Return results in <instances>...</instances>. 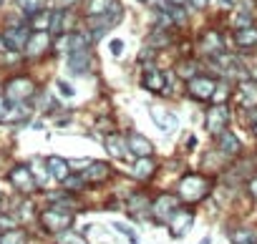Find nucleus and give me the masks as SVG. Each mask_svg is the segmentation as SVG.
I'll use <instances>...</instances> for the list:
<instances>
[{
    "label": "nucleus",
    "instance_id": "nucleus-1",
    "mask_svg": "<svg viewBox=\"0 0 257 244\" xmlns=\"http://www.w3.org/2000/svg\"><path fill=\"white\" fill-rule=\"evenodd\" d=\"M212 194V179L202 171H187L177 181V196L187 204H199Z\"/></svg>",
    "mask_w": 257,
    "mask_h": 244
},
{
    "label": "nucleus",
    "instance_id": "nucleus-2",
    "mask_svg": "<svg viewBox=\"0 0 257 244\" xmlns=\"http://www.w3.org/2000/svg\"><path fill=\"white\" fill-rule=\"evenodd\" d=\"M38 221H41L43 231H48V234L56 236V234H61V231H66V229L73 226L76 211L63 209V206H58V204H51V206H46V209L38 214Z\"/></svg>",
    "mask_w": 257,
    "mask_h": 244
},
{
    "label": "nucleus",
    "instance_id": "nucleus-3",
    "mask_svg": "<svg viewBox=\"0 0 257 244\" xmlns=\"http://www.w3.org/2000/svg\"><path fill=\"white\" fill-rule=\"evenodd\" d=\"M36 81L28 78V76H13L6 81L3 86V96L11 101V103H28L33 96H36Z\"/></svg>",
    "mask_w": 257,
    "mask_h": 244
},
{
    "label": "nucleus",
    "instance_id": "nucleus-4",
    "mask_svg": "<svg viewBox=\"0 0 257 244\" xmlns=\"http://www.w3.org/2000/svg\"><path fill=\"white\" fill-rule=\"evenodd\" d=\"M8 181H11V186H13L21 196H31V194H36V191L41 189L28 164H16V166L8 171Z\"/></svg>",
    "mask_w": 257,
    "mask_h": 244
},
{
    "label": "nucleus",
    "instance_id": "nucleus-5",
    "mask_svg": "<svg viewBox=\"0 0 257 244\" xmlns=\"http://www.w3.org/2000/svg\"><path fill=\"white\" fill-rule=\"evenodd\" d=\"M229 118H232V113H229V106L227 103H212L207 108V113H204V129L212 136H217V134L227 131Z\"/></svg>",
    "mask_w": 257,
    "mask_h": 244
},
{
    "label": "nucleus",
    "instance_id": "nucleus-6",
    "mask_svg": "<svg viewBox=\"0 0 257 244\" xmlns=\"http://www.w3.org/2000/svg\"><path fill=\"white\" fill-rule=\"evenodd\" d=\"M182 206V199L177 196V191H159L154 199H152V216L157 221H164Z\"/></svg>",
    "mask_w": 257,
    "mask_h": 244
},
{
    "label": "nucleus",
    "instance_id": "nucleus-7",
    "mask_svg": "<svg viewBox=\"0 0 257 244\" xmlns=\"http://www.w3.org/2000/svg\"><path fill=\"white\" fill-rule=\"evenodd\" d=\"M217 78L214 76H207V73H199V76H194L192 81H187V96L192 98V101H212V93H214V88H217Z\"/></svg>",
    "mask_w": 257,
    "mask_h": 244
},
{
    "label": "nucleus",
    "instance_id": "nucleus-8",
    "mask_svg": "<svg viewBox=\"0 0 257 244\" xmlns=\"http://www.w3.org/2000/svg\"><path fill=\"white\" fill-rule=\"evenodd\" d=\"M31 26L28 23H11L3 33V41H6V48L8 51H16V53H23V48H26V43H28V38H31Z\"/></svg>",
    "mask_w": 257,
    "mask_h": 244
},
{
    "label": "nucleus",
    "instance_id": "nucleus-9",
    "mask_svg": "<svg viewBox=\"0 0 257 244\" xmlns=\"http://www.w3.org/2000/svg\"><path fill=\"white\" fill-rule=\"evenodd\" d=\"M194 209H189V206H179L169 219H167V226H169V234L174 236V239H182L192 226H194Z\"/></svg>",
    "mask_w": 257,
    "mask_h": 244
},
{
    "label": "nucleus",
    "instance_id": "nucleus-10",
    "mask_svg": "<svg viewBox=\"0 0 257 244\" xmlns=\"http://www.w3.org/2000/svg\"><path fill=\"white\" fill-rule=\"evenodd\" d=\"M232 98H234V103H237L239 108H244V111L254 108V106H257V81H252L249 76L242 78V81H237V86H234V91H232Z\"/></svg>",
    "mask_w": 257,
    "mask_h": 244
},
{
    "label": "nucleus",
    "instance_id": "nucleus-11",
    "mask_svg": "<svg viewBox=\"0 0 257 244\" xmlns=\"http://www.w3.org/2000/svg\"><path fill=\"white\" fill-rule=\"evenodd\" d=\"M51 46H53V41H51V33L48 31H33L31 38H28V43H26V48H23V53H26V58L33 61V58L46 56L51 51Z\"/></svg>",
    "mask_w": 257,
    "mask_h": 244
},
{
    "label": "nucleus",
    "instance_id": "nucleus-12",
    "mask_svg": "<svg viewBox=\"0 0 257 244\" xmlns=\"http://www.w3.org/2000/svg\"><path fill=\"white\" fill-rule=\"evenodd\" d=\"M81 174H83V179H86V184H88V186H101V184L111 181L113 169H111V164H108V161H91Z\"/></svg>",
    "mask_w": 257,
    "mask_h": 244
},
{
    "label": "nucleus",
    "instance_id": "nucleus-13",
    "mask_svg": "<svg viewBox=\"0 0 257 244\" xmlns=\"http://www.w3.org/2000/svg\"><path fill=\"white\" fill-rule=\"evenodd\" d=\"M66 63H68V71L73 76H88L91 68H93V51L86 48V51H73L66 56Z\"/></svg>",
    "mask_w": 257,
    "mask_h": 244
},
{
    "label": "nucleus",
    "instance_id": "nucleus-14",
    "mask_svg": "<svg viewBox=\"0 0 257 244\" xmlns=\"http://www.w3.org/2000/svg\"><path fill=\"white\" fill-rule=\"evenodd\" d=\"M159 171V161L154 156H144V159H134V164L128 166V176L137 181H149L154 179Z\"/></svg>",
    "mask_w": 257,
    "mask_h": 244
},
{
    "label": "nucleus",
    "instance_id": "nucleus-15",
    "mask_svg": "<svg viewBox=\"0 0 257 244\" xmlns=\"http://www.w3.org/2000/svg\"><path fill=\"white\" fill-rule=\"evenodd\" d=\"M199 51H202L207 58H214V56H219L222 51H227L222 33H219V31H214V28L204 31V33L199 36Z\"/></svg>",
    "mask_w": 257,
    "mask_h": 244
},
{
    "label": "nucleus",
    "instance_id": "nucleus-16",
    "mask_svg": "<svg viewBox=\"0 0 257 244\" xmlns=\"http://www.w3.org/2000/svg\"><path fill=\"white\" fill-rule=\"evenodd\" d=\"M164 86H167V73L154 66H144V73H142V88H147L149 93H157L162 96L164 93Z\"/></svg>",
    "mask_w": 257,
    "mask_h": 244
},
{
    "label": "nucleus",
    "instance_id": "nucleus-17",
    "mask_svg": "<svg viewBox=\"0 0 257 244\" xmlns=\"http://www.w3.org/2000/svg\"><path fill=\"white\" fill-rule=\"evenodd\" d=\"M214 141H217V151L224 159H237L242 154V141L234 131H222V134L214 136Z\"/></svg>",
    "mask_w": 257,
    "mask_h": 244
},
{
    "label": "nucleus",
    "instance_id": "nucleus-18",
    "mask_svg": "<svg viewBox=\"0 0 257 244\" xmlns=\"http://www.w3.org/2000/svg\"><path fill=\"white\" fill-rule=\"evenodd\" d=\"M126 144H128V151H132L134 159H144V156H154V144L139 134V131H128L126 134Z\"/></svg>",
    "mask_w": 257,
    "mask_h": 244
},
{
    "label": "nucleus",
    "instance_id": "nucleus-19",
    "mask_svg": "<svg viewBox=\"0 0 257 244\" xmlns=\"http://www.w3.org/2000/svg\"><path fill=\"white\" fill-rule=\"evenodd\" d=\"M103 146H106L108 156H113L116 161H121V159H128V156H132V151H128V144H126V136H121L118 131L106 134V136H103Z\"/></svg>",
    "mask_w": 257,
    "mask_h": 244
},
{
    "label": "nucleus",
    "instance_id": "nucleus-20",
    "mask_svg": "<svg viewBox=\"0 0 257 244\" xmlns=\"http://www.w3.org/2000/svg\"><path fill=\"white\" fill-rule=\"evenodd\" d=\"M152 118H154V124L157 129H162V134H172L179 129V118L174 111H167V108H149Z\"/></svg>",
    "mask_w": 257,
    "mask_h": 244
},
{
    "label": "nucleus",
    "instance_id": "nucleus-21",
    "mask_svg": "<svg viewBox=\"0 0 257 244\" xmlns=\"http://www.w3.org/2000/svg\"><path fill=\"white\" fill-rule=\"evenodd\" d=\"M31 113H33V108L28 103H11L0 124H16V126L18 124H26V121L31 118Z\"/></svg>",
    "mask_w": 257,
    "mask_h": 244
},
{
    "label": "nucleus",
    "instance_id": "nucleus-22",
    "mask_svg": "<svg viewBox=\"0 0 257 244\" xmlns=\"http://www.w3.org/2000/svg\"><path fill=\"white\" fill-rule=\"evenodd\" d=\"M46 169H48L51 179H56L58 184H61V181H63V179H66L71 171H73V169H71V161H66L63 156H56V154L46 159Z\"/></svg>",
    "mask_w": 257,
    "mask_h": 244
},
{
    "label": "nucleus",
    "instance_id": "nucleus-23",
    "mask_svg": "<svg viewBox=\"0 0 257 244\" xmlns=\"http://www.w3.org/2000/svg\"><path fill=\"white\" fill-rule=\"evenodd\" d=\"M126 209H132V216L139 214H152V196H147L144 191H134L126 199Z\"/></svg>",
    "mask_w": 257,
    "mask_h": 244
},
{
    "label": "nucleus",
    "instance_id": "nucleus-24",
    "mask_svg": "<svg viewBox=\"0 0 257 244\" xmlns=\"http://www.w3.org/2000/svg\"><path fill=\"white\" fill-rule=\"evenodd\" d=\"M232 41H234V46L242 48V51L257 48V26H249V28H239V31H234Z\"/></svg>",
    "mask_w": 257,
    "mask_h": 244
},
{
    "label": "nucleus",
    "instance_id": "nucleus-25",
    "mask_svg": "<svg viewBox=\"0 0 257 244\" xmlns=\"http://www.w3.org/2000/svg\"><path fill=\"white\" fill-rule=\"evenodd\" d=\"M172 43H174V36L169 33V28H154V31L149 33V38H147V46H152V48H157V51L169 48Z\"/></svg>",
    "mask_w": 257,
    "mask_h": 244
},
{
    "label": "nucleus",
    "instance_id": "nucleus-26",
    "mask_svg": "<svg viewBox=\"0 0 257 244\" xmlns=\"http://www.w3.org/2000/svg\"><path fill=\"white\" fill-rule=\"evenodd\" d=\"M229 241L232 244H257V231L252 226H234L229 229Z\"/></svg>",
    "mask_w": 257,
    "mask_h": 244
},
{
    "label": "nucleus",
    "instance_id": "nucleus-27",
    "mask_svg": "<svg viewBox=\"0 0 257 244\" xmlns=\"http://www.w3.org/2000/svg\"><path fill=\"white\" fill-rule=\"evenodd\" d=\"M174 73H177L179 78H184V81H192L194 76H199V63H197V58H182V61H177Z\"/></svg>",
    "mask_w": 257,
    "mask_h": 244
},
{
    "label": "nucleus",
    "instance_id": "nucleus-28",
    "mask_svg": "<svg viewBox=\"0 0 257 244\" xmlns=\"http://www.w3.org/2000/svg\"><path fill=\"white\" fill-rule=\"evenodd\" d=\"M61 186H63L66 191H71V194H81L88 184H86V179H83V174H81V171H71V174L61 181Z\"/></svg>",
    "mask_w": 257,
    "mask_h": 244
},
{
    "label": "nucleus",
    "instance_id": "nucleus-29",
    "mask_svg": "<svg viewBox=\"0 0 257 244\" xmlns=\"http://www.w3.org/2000/svg\"><path fill=\"white\" fill-rule=\"evenodd\" d=\"M0 244H28V231L21 226L6 229V231H0Z\"/></svg>",
    "mask_w": 257,
    "mask_h": 244
},
{
    "label": "nucleus",
    "instance_id": "nucleus-30",
    "mask_svg": "<svg viewBox=\"0 0 257 244\" xmlns=\"http://www.w3.org/2000/svg\"><path fill=\"white\" fill-rule=\"evenodd\" d=\"M56 244H88V239L83 236V231H76V229H66L61 234L53 236Z\"/></svg>",
    "mask_w": 257,
    "mask_h": 244
},
{
    "label": "nucleus",
    "instance_id": "nucleus-31",
    "mask_svg": "<svg viewBox=\"0 0 257 244\" xmlns=\"http://www.w3.org/2000/svg\"><path fill=\"white\" fill-rule=\"evenodd\" d=\"M51 11H41V13H36V16H31L28 18V26H31V31H51Z\"/></svg>",
    "mask_w": 257,
    "mask_h": 244
},
{
    "label": "nucleus",
    "instance_id": "nucleus-32",
    "mask_svg": "<svg viewBox=\"0 0 257 244\" xmlns=\"http://www.w3.org/2000/svg\"><path fill=\"white\" fill-rule=\"evenodd\" d=\"M16 3H18V8L26 13V18H31V16L46 11V3H48V0H16Z\"/></svg>",
    "mask_w": 257,
    "mask_h": 244
},
{
    "label": "nucleus",
    "instance_id": "nucleus-33",
    "mask_svg": "<svg viewBox=\"0 0 257 244\" xmlns=\"http://www.w3.org/2000/svg\"><path fill=\"white\" fill-rule=\"evenodd\" d=\"M111 3H113V0H88V3H86V18L103 16L111 8Z\"/></svg>",
    "mask_w": 257,
    "mask_h": 244
},
{
    "label": "nucleus",
    "instance_id": "nucleus-34",
    "mask_svg": "<svg viewBox=\"0 0 257 244\" xmlns=\"http://www.w3.org/2000/svg\"><path fill=\"white\" fill-rule=\"evenodd\" d=\"M28 166H31V171H33V176H36L38 186H43V184H46V181L51 179V174H48V169H46V161L36 159V161H31Z\"/></svg>",
    "mask_w": 257,
    "mask_h": 244
},
{
    "label": "nucleus",
    "instance_id": "nucleus-35",
    "mask_svg": "<svg viewBox=\"0 0 257 244\" xmlns=\"http://www.w3.org/2000/svg\"><path fill=\"white\" fill-rule=\"evenodd\" d=\"M232 96V88L227 86V81H219L214 93H212V103H227V98Z\"/></svg>",
    "mask_w": 257,
    "mask_h": 244
},
{
    "label": "nucleus",
    "instance_id": "nucleus-36",
    "mask_svg": "<svg viewBox=\"0 0 257 244\" xmlns=\"http://www.w3.org/2000/svg\"><path fill=\"white\" fill-rule=\"evenodd\" d=\"M232 26H234V31H239V28H249V26H254V18H252V13L242 11V13H234Z\"/></svg>",
    "mask_w": 257,
    "mask_h": 244
},
{
    "label": "nucleus",
    "instance_id": "nucleus-37",
    "mask_svg": "<svg viewBox=\"0 0 257 244\" xmlns=\"http://www.w3.org/2000/svg\"><path fill=\"white\" fill-rule=\"evenodd\" d=\"M18 226V216L13 211H0V229H16Z\"/></svg>",
    "mask_w": 257,
    "mask_h": 244
},
{
    "label": "nucleus",
    "instance_id": "nucleus-38",
    "mask_svg": "<svg viewBox=\"0 0 257 244\" xmlns=\"http://www.w3.org/2000/svg\"><path fill=\"white\" fill-rule=\"evenodd\" d=\"M113 229H116L118 234H123V236H128V239H132L134 244L139 241V239H137V231H134L132 226H128V224H123V221H113Z\"/></svg>",
    "mask_w": 257,
    "mask_h": 244
},
{
    "label": "nucleus",
    "instance_id": "nucleus-39",
    "mask_svg": "<svg viewBox=\"0 0 257 244\" xmlns=\"http://www.w3.org/2000/svg\"><path fill=\"white\" fill-rule=\"evenodd\" d=\"M56 88H58V93H61V96H66V98H73V96H76L73 86H71L68 81H63V78H58V81H56Z\"/></svg>",
    "mask_w": 257,
    "mask_h": 244
},
{
    "label": "nucleus",
    "instance_id": "nucleus-40",
    "mask_svg": "<svg viewBox=\"0 0 257 244\" xmlns=\"http://www.w3.org/2000/svg\"><path fill=\"white\" fill-rule=\"evenodd\" d=\"M96 129L103 131V134H111V131L116 129V124H113V118H98V121H96Z\"/></svg>",
    "mask_w": 257,
    "mask_h": 244
},
{
    "label": "nucleus",
    "instance_id": "nucleus-41",
    "mask_svg": "<svg viewBox=\"0 0 257 244\" xmlns=\"http://www.w3.org/2000/svg\"><path fill=\"white\" fill-rule=\"evenodd\" d=\"M244 189H247V194H249V199H254L257 201V171L247 179V184H244Z\"/></svg>",
    "mask_w": 257,
    "mask_h": 244
},
{
    "label": "nucleus",
    "instance_id": "nucleus-42",
    "mask_svg": "<svg viewBox=\"0 0 257 244\" xmlns=\"http://www.w3.org/2000/svg\"><path fill=\"white\" fill-rule=\"evenodd\" d=\"M108 51H111L113 58H118V56L123 53V41H121V38H113V41L108 43Z\"/></svg>",
    "mask_w": 257,
    "mask_h": 244
},
{
    "label": "nucleus",
    "instance_id": "nucleus-43",
    "mask_svg": "<svg viewBox=\"0 0 257 244\" xmlns=\"http://www.w3.org/2000/svg\"><path fill=\"white\" fill-rule=\"evenodd\" d=\"M197 146H199V139H197V134H189V136H187V144H184V149H187V151H197Z\"/></svg>",
    "mask_w": 257,
    "mask_h": 244
},
{
    "label": "nucleus",
    "instance_id": "nucleus-44",
    "mask_svg": "<svg viewBox=\"0 0 257 244\" xmlns=\"http://www.w3.org/2000/svg\"><path fill=\"white\" fill-rule=\"evenodd\" d=\"M8 106H11V101L0 93V121H3V116H6V111H8Z\"/></svg>",
    "mask_w": 257,
    "mask_h": 244
},
{
    "label": "nucleus",
    "instance_id": "nucleus-45",
    "mask_svg": "<svg viewBox=\"0 0 257 244\" xmlns=\"http://www.w3.org/2000/svg\"><path fill=\"white\" fill-rule=\"evenodd\" d=\"M247 121H249V124H257V106L247 111Z\"/></svg>",
    "mask_w": 257,
    "mask_h": 244
},
{
    "label": "nucleus",
    "instance_id": "nucleus-46",
    "mask_svg": "<svg viewBox=\"0 0 257 244\" xmlns=\"http://www.w3.org/2000/svg\"><path fill=\"white\" fill-rule=\"evenodd\" d=\"M189 3H192L197 11H202V8H207V6H209V0H189Z\"/></svg>",
    "mask_w": 257,
    "mask_h": 244
},
{
    "label": "nucleus",
    "instance_id": "nucleus-47",
    "mask_svg": "<svg viewBox=\"0 0 257 244\" xmlns=\"http://www.w3.org/2000/svg\"><path fill=\"white\" fill-rule=\"evenodd\" d=\"M0 211H8V196L0 191Z\"/></svg>",
    "mask_w": 257,
    "mask_h": 244
},
{
    "label": "nucleus",
    "instance_id": "nucleus-48",
    "mask_svg": "<svg viewBox=\"0 0 257 244\" xmlns=\"http://www.w3.org/2000/svg\"><path fill=\"white\" fill-rule=\"evenodd\" d=\"M167 3H172V6H184L187 0H167Z\"/></svg>",
    "mask_w": 257,
    "mask_h": 244
},
{
    "label": "nucleus",
    "instance_id": "nucleus-49",
    "mask_svg": "<svg viewBox=\"0 0 257 244\" xmlns=\"http://www.w3.org/2000/svg\"><path fill=\"white\" fill-rule=\"evenodd\" d=\"M8 48H6V41H3V36H0V53H6Z\"/></svg>",
    "mask_w": 257,
    "mask_h": 244
},
{
    "label": "nucleus",
    "instance_id": "nucleus-50",
    "mask_svg": "<svg viewBox=\"0 0 257 244\" xmlns=\"http://www.w3.org/2000/svg\"><path fill=\"white\" fill-rule=\"evenodd\" d=\"M249 78H252V81H257V66H254V68L249 71Z\"/></svg>",
    "mask_w": 257,
    "mask_h": 244
},
{
    "label": "nucleus",
    "instance_id": "nucleus-51",
    "mask_svg": "<svg viewBox=\"0 0 257 244\" xmlns=\"http://www.w3.org/2000/svg\"><path fill=\"white\" fill-rule=\"evenodd\" d=\"M199 244H212V236H204V239H202Z\"/></svg>",
    "mask_w": 257,
    "mask_h": 244
},
{
    "label": "nucleus",
    "instance_id": "nucleus-52",
    "mask_svg": "<svg viewBox=\"0 0 257 244\" xmlns=\"http://www.w3.org/2000/svg\"><path fill=\"white\" fill-rule=\"evenodd\" d=\"M252 134H254V139H257V124H252Z\"/></svg>",
    "mask_w": 257,
    "mask_h": 244
},
{
    "label": "nucleus",
    "instance_id": "nucleus-53",
    "mask_svg": "<svg viewBox=\"0 0 257 244\" xmlns=\"http://www.w3.org/2000/svg\"><path fill=\"white\" fill-rule=\"evenodd\" d=\"M142 3H147V0H142Z\"/></svg>",
    "mask_w": 257,
    "mask_h": 244
},
{
    "label": "nucleus",
    "instance_id": "nucleus-54",
    "mask_svg": "<svg viewBox=\"0 0 257 244\" xmlns=\"http://www.w3.org/2000/svg\"><path fill=\"white\" fill-rule=\"evenodd\" d=\"M0 3H3V0H0Z\"/></svg>",
    "mask_w": 257,
    "mask_h": 244
},
{
    "label": "nucleus",
    "instance_id": "nucleus-55",
    "mask_svg": "<svg viewBox=\"0 0 257 244\" xmlns=\"http://www.w3.org/2000/svg\"><path fill=\"white\" fill-rule=\"evenodd\" d=\"M137 244H139V241H137Z\"/></svg>",
    "mask_w": 257,
    "mask_h": 244
}]
</instances>
